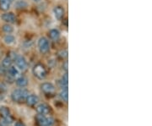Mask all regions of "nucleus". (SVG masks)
Masks as SVG:
<instances>
[{"label":"nucleus","instance_id":"15","mask_svg":"<svg viewBox=\"0 0 152 126\" xmlns=\"http://www.w3.org/2000/svg\"><path fill=\"white\" fill-rule=\"evenodd\" d=\"M12 64H13V59L11 57H10V56H7L2 60V64H1L4 66L5 69L8 70L10 66H12Z\"/></svg>","mask_w":152,"mask_h":126},{"label":"nucleus","instance_id":"20","mask_svg":"<svg viewBox=\"0 0 152 126\" xmlns=\"http://www.w3.org/2000/svg\"><path fill=\"white\" fill-rule=\"evenodd\" d=\"M27 6L28 4L25 0H18L16 3H15V7H16V9H19V10L26 9Z\"/></svg>","mask_w":152,"mask_h":126},{"label":"nucleus","instance_id":"3","mask_svg":"<svg viewBox=\"0 0 152 126\" xmlns=\"http://www.w3.org/2000/svg\"><path fill=\"white\" fill-rule=\"evenodd\" d=\"M37 47L42 54H47L50 50V43L48 38L45 37H40L37 42Z\"/></svg>","mask_w":152,"mask_h":126},{"label":"nucleus","instance_id":"11","mask_svg":"<svg viewBox=\"0 0 152 126\" xmlns=\"http://www.w3.org/2000/svg\"><path fill=\"white\" fill-rule=\"evenodd\" d=\"M26 102L29 106H35L39 103V97L37 95H28L26 99Z\"/></svg>","mask_w":152,"mask_h":126},{"label":"nucleus","instance_id":"23","mask_svg":"<svg viewBox=\"0 0 152 126\" xmlns=\"http://www.w3.org/2000/svg\"><path fill=\"white\" fill-rule=\"evenodd\" d=\"M6 91H7V86L5 85V83L0 81V92H5Z\"/></svg>","mask_w":152,"mask_h":126},{"label":"nucleus","instance_id":"4","mask_svg":"<svg viewBox=\"0 0 152 126\" xmlns=\"http://www.w3.org/2000/svg\"><path fill=\"white\" fill-rule=\"evenodd\" d=\"M36 121L39 126H53L54 125V119L52 117H46L42 114L37 115Z\"/></svg>","mask_w":152,"mask_h":126},{"label":"nucleus","instance_id":"10","mask_svg":"<svg viewBox=\"0 0 152 126\" xmlns=\"http://www.w3.org/2000/svg\"><path fill=\"white\" fill-rule=\"evenodd\" d=\"M7 76L11 80H16L18 77L20 76V71L19 69L15 66H10L7 70Z\"/></svg>","mask_w":152,"mask_h":126},{"label":"nucleus","instance_id":"5","mask_svg":"<svg viewBox=\"0 0 152 126\" xmlns=\"http://www.w3.org/2000/svg\"><path fill=\"white\" fill-rule=\"evenodd\" d=\"M14 60L15 62V64H16V67L20 70H22V71H25L26 70L28 67V63L26 59L24 57V56H21V55H16V57L14 59Z\"/></svg>","mask_w":152,"mask_h":126},{"label":"nucleus","instance_id":"25","mask_svg":"<svg viewBox=\"0 0 152 126\" xmlns=\"http://www.w3.org/2000/svg\"><path fill=\"white\" fill-rule=\"evenodd\" d=\"M5 92H0V102L1 101H3L4 97H5V95H4Z\"/></svg>","mask_w":152,"mask_h":126},{"label":"nucleus","instance_id":"2","mask_svg":"<svg viewBox=\"0 0 152 126\" xmlns=\"http://www.w3.org/2000/svg\"><path fill=\"white\" fill-rule=\"evenodd\" d=\"M32 73L34 76L37 78L38 80H40V81L45 80L47 78V75H48V72H47L46 67L41 63H38L33 67Z\"/></svg>","mask_w":152,"mask_h":126},{"label":"nucleus","instance_id":"12","mask_svg":"<svg viewBox=\"0 0 152 126\" xmlns=\"http://www.w3.org/2000/svg\"><path fill=\"white\" fill-rule=\"evenodd\" d=\"M28 79L24 75H20V76L17 78L15 80V83L18 86L21 88H25L26 86H27L28 85Z\"/></svg>","mask_w":152,"mask_h":126},{"label":"nucleus","instance_id":"24","mask_svg":"<svg viewBox=\"0 0 152 126\" xmlns=\"http://www.w3.org/2000/svg\"><path fill=\"white\" fill-rule=\"evenodd\" d=\"M64 82H65L68 84V72H66L65 74L63 75V77H62V79H61Z\"/></svg>","mask_w":152,"mask_h":126},{"label":"nucleus","instance_id":"18","mask_svg":"<svg viewBox=\"0 0 152 126\" xmlns=\"http://www.w3.org/2000/svg\"><path fill=\"white\" fill-rule=\"evenodd\" d=\"M60 98L62 99L63 101L64 102H68V99H69V92H68V89H62L61 92L59 93Z\"/></svg>","mask_w":152,"mask_h":126},{"label":"nucleus","instance_id":"26","mask_svg":"<svg viewBox=\"0 0 152 126\" xmlns=\"http://www.w3.org/2000/svg\"><path fill=\"white\" fill-rule=\"evenodd\" d=\"M63 68H64V70L66 72H68V61H65V62H64V65H63Z\"/></svg>","mask_w":152,"mask_h":126},{"label":"nucleus","instance_id":"22","mask_svg":"<svg viewBox=\"0 0 152 126\" xmlns=\"http://www.w3.org/2000/svg\"><path fill=\"white\" fill-rule=\"evenodd\" d=\"M59 56L64 59H67V57H68V52H67V50H63V51H61L59 53Z\"/></svg>","mask_w":152,"mask_h":126},{"label":"nucleus","instance_id":"17","mask_svg":"<svg viewBox=\"0 0 152 126\" xmlns=\"http://www.w3.org/2000/svg\"><path fill=\"white\" fill-rule=\"evenodd\" d=\"M0 115L2 118H5L10 115V111L9 109V108H7L5 106L0 107Z\"/></svg>","mask_w":152,"mask_h":126},{"label":"nucleus","instance_id":"16","mask_svg":"<svg viewBox=\"0 0 152 126\" xmlns=\"http://www.w3.org/2000/svg\"><path fill=\"white\" fill-rule=\"evenodd\" d=\"M4 42L7 45H12L15 42V37L11 34H6V36L4 37Z\"/></svg>","mask_w":152,"mask_h":126},{"label":"nucleus","instance_id":"30","mask_svg":"<svg viewBox=\"0 0 152 126\" xmlns=\"http://www.w3.org/2000/svg\"><path fill=\"white\" fill-rule=\"evenodd\" d=\"M0 126H3V125H0Z\"/></svg>","mask_w":152,"mask_h":126},{"label":"nucleus","instance_id":"29","mask_svg":"<svg viewBox=\"0 0 152 126\" xmlns=\"http://www.w3.org/2000/svg\"><path fill=\"white\" fill-rule=\"evenodd\" d=\"M13 1H14V0H11V2H13Z\"/></svg>","mask_w":152,"mask_h":126},{"label":"nucleus","instance_id":"14","mask_svg":"<svg viewBox=\"0 0 152 126\" xmlns=\"http://www.w3.org/2000/svg\"><path fill=\"white\" fill-rule=\"evenodd\" d=\"M11 4V0H0V10L5 12L8 11L10 9Z\"/></svg>","mask_w":152,"mask_h":126},{"label":"nucleus","instance_id":"8","mask_svg":"<svg viewBox=\"0 0 152 126\" xmlns=\"http://www.w3.org/2000/svg\"><path fill=\"white\" fill-rule=\"evenodd\" d=\"M36 110L38 114H42V115H48L51 113V107L49 105L46 103H41L37 106Z\"/></svg>","mask_w":152,"mask_h":126},{"label":"nucleus","instance_id":"19","mask_svg":"<svg viewBox=\"0 0 152 126\" xmlns=\"http://www.w3.org/2000/svg\"><path fill=\"white\" fill-rule=\"evenodd\" d=\"M2 30L6 34H11L14 32V27L11 26L10 24H5L2 26Z\"/></svg>","mask_w":152,"mask_h":126},{"label":"nucleus","instance_id":"9","mask_svg":"<svg viewBox=\"0 0 152 126\" xmlns=\"http://www.w3.org/2000/svg\"><path fill=\"white\" fill-rule=\"evenodd\" d=\"M65 14V10L62 5H57L55 6L53 9V15L56 20L58 21H61L62 19H64Z\"/></svg>","mask_w":152,"mask_h":126},{"label":"nucleus","instance_id":"21","mask_svg":"<svg viewBox=\"0 0 152 126\" xmlns=\"http://www.w3.org/2000/svg\"><path fill=\"white\" fill-rule=\"evenodd\" d=\"M7 75V69H5L2 64H0V75L5 76Z\"/></svg>","mask_w":152,"mask_h":126},{"label":"nucleus","instance_id":"6","mask_svg":"<svg viewBox=\"0 0 152 126\" xmlns=\"http://www.w3.org/2000/svg\"><path fill=\"white\" fill-rule=\"evenodd\" d=\"M41 90L46 95H53L55 93V86L53 83L44 82L41 85Z\"/></svg>","mask_w":152,"mask_h":126},{"label":"nucleus","instance_id":"27","mask_svg":"<svg viewBox=\"0 0 152 126\" xmlns=\"http://www.w3.org/2000/svg\"><path fill=\"white\" fill-rule=\"evenodd\" d=\"M15 126H26V125H25L22 122H20V121H19V122H16V123H15Z\"/></svg>","mask_w":152,"mask_h":126},{"label":"nucleus","instance_id":"7","mask_svg":"<svg viewBox=\"0 0 152 126\" xmlns=\"http://www.w3.org/2000/svg\"><path fill=\"white\" fill-rule=\"evenodd\" d=\"M1 20L6 24H14L16 22V16L12 12H5L1 15Z\"/></svg>","mask_w":152,"mask_h":126},{"label":"nucleus","instance_id":"28","mask_svg":"<svg viewBox=\"0 0 152 126\" xmlns=\"http://www.w3.org/2000/svg\"><path fill=\"white\" fill-rule=\"evenodd\" d=\"M33 1H34V2H37H37H40L41 0H33Z\"/></svg>","mask_w":152,"mask_h":126},{"label":"nucleus","instance_id":"13","mask_svg":"<svg viewBox=\"0 0 152 126\" xmlns=\"http://www.w3.org/2000/svg\"><path fill=\"white\" fill-rule=\"evenodd\" d=\"M49 38L53 41H58L60 38V32L58 29H52L49 31Z\"/></svg>","mask_w":152,"mask_h":126},{"label":"nucleus","instance_id":"1","mask_svg":"<svg viewBox=\"0 0 152 126\" xmlns=\"http://www.w3.org/2000/svg\"><path fill=\"white\" fill-rule=\"evenodd\" d=\"M29 95V92L27 89L26 88H19L15 89L11 93V99L15 102V103H23L26 102V99Z\"/></svg>","mask_w":152,"mask_h":126}]
</instances>
